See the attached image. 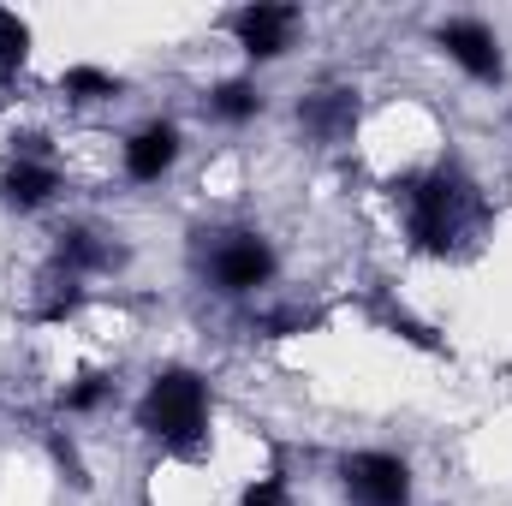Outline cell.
<instances>
[{"label":"cell","mask_w":512,"mask_h":506,"mask_svg":"<svg viewBox=\"0 0 512 506\" xmlns=\"http://www.w3.org/2000/svg\"><path fill=\"white\" fill-rule=\"evenodd\" d=\"M137 429L167 453H197L209 441V381L185 364L155 370V381L137 399Z\"/></svg>","instance_id":"2"},{"label":"cell","mask_w":512,"mask_h":506,"mask_svg":"<svg viewBox=\"0 0 512 506\" xmlns=\"http://www.w3.org/2000/svg\"><path fill=\"white\" fill-rule=\"evenodd\" d=\"M298 126L310 131L316 143H340L346 131L358 126V96L352 90H316V96H304Z\"/></svg>","instance_id":"8"},{"label":"cell","mask_w":512,"mask_h":506,"mask_svg":"<svg viewBox=\"0 0 512 506\" xmlns=\"http://www.w3.org/2000/svg\"><path fill=\"white\" fill-rule=\"evenodd\" d=\"M393 203H405L411 245L423 256H453L483 227V197L459 167H429L405 185H393Z\"/></svg>","instance_id":"1"},{"label":"cell","mask_w":512,"mask_h":506,"mask_svg":"<svg viewBox=\"0 0 512 506\" xmlns=\"http://www.w3.org/2000/svg\"><path fill=\"white\" fill-rule=\"evenodd\" d=\"M203 268H209L215 292H227V298H251L256 286L274 280V245H268L262 233H215V245H209V256H203Z\"/></svg>","instance_id":"3"},{"label":"cell","mask_w":512,"mask_h":506,"mask_svg":"<svg viewBox=\"0 0 512 506\" xmlns=\"http://www.w3.org/2000/svg\"><path fill=\"white\" fill-rule=\"evenodd\" d=\"M239 506H292V495H286V483H280V477H256Z\"/></svg>","instance_id":"15"},{"label":"cell","mask_w":512,"mask_h":506,"mask_svg":"<svg viewBox=\"0 0 512 506\" xmlns=\"http://www.w3.org/2000/svg\"><path fill=\"white\" fill-rule=\"evenodd\" d=\"M435 42H441V54H447L459 72H471L477 84H501L507 60H501V42H495V30H489L483 18H447V24L435 30Z\"/></svg>","instance_id":"5"},{"label":"cell","mask_w":512,"mask_h":506,"mask_svg":"<svg viewBox=\"0 0 512 506\" xmlns=\"http://www.w3.org/2000/svg\"><path fill=\"white\" fill-rule=\"evenodd\" d=\"M340 489L352 506H405L411 501V465L393 453H352L340 465Z\"/></svg>","instance_id":"4"},{"label":"cell","mask_w":512,"mask_h":506,"mask_svg":"<svg viewBox=\"0 0 512 506\" xmlns=\"http://www.w3.org/2000/svg\"><path fill=\"white\" fill-rule=\"evenodd\" d=\"M60 90H66L72 102H108V96H120V78H114V72H96V66H72V72L60 78Z\"/></svg>","instance_id":"12"},{"label":"cell","mask_w":512,"mask_h":506,"mask_svg":"<svg viewBox=\"0 0 512 506\" xmlns=\"http://www.w3.org/2000/svg\"><path fill=\"white\" fill-rule=\"evenodd\" d=\"M30 60V24L18 12H0V78H12Z\"/></svg>","instance_id":"13"},{"label":"cell","mask_w":512,"mask_h":506,"mask_svg":"<svg viewBox=\"0 0 512 506\" xmlns=\"http://www.w3.org/2000/svg\"><path fill=\"white\" fill-rule=\"evenodd\" d=\"M54 191H60V173H54L48 161H36V155H18V161L0 173V197H6L12 209H42Z\"/></svg>","instance_id":"9"},{"label":"cell","mask_w":512,"mask_h":506,"mask_svg":"<svg viewBox=\"0 0 512 506\" xmlns=\"http://www.w3.org/2000/svg\"><path fill=\"white\" fill-rule=\"evenodd\" d=\"M173 161H179V126L149 120V126H137L126 137V173L137 179V185H155Z\"/></svg>","instance_id":"7"},{"label":"cell","mask_w":512,"mask_h":506,"mask_svg":"<svg viewBox=\"0 0 512 506\" xmlns=\"http://www.w3.org/2000/svg\"><path fill=\"white\" fill-rule=\"evenodd\" d=\"M292 30H298V12L292 6H245L233 12V36L251 60H280L292 48Z\"/></svg>","instance_id":"6"},{"label":"cell","mask_w":512,"mask_h":506,"mask_svg":"<svg viewBox=\"0 0 512 506\" xmlns=\"http://www.w3.org/2000/svg\"><path fill=\"white\" fill-rule=\"evenodd\" d=\"M108 376H78L72 387H60V411H96L102 399H108Z\"/></svg>","instance_id":"14"},{"label":"cell","mask_w":512,"mask_h":506,"mask_svg":"<svg viewBox=\"0 0 512 506\" xmlns=\"http://www.w3.org/2000/svg\"><path fill=\"white\" fill-rule=\"evenodd\" d=\"M209 114H215V120H227V126H245V120L262 114V90H256L251 78H227V84H215Z\"/></svg>","instance_id":"11"},{"label":"cell","mask_w":512,"mask_h":506,"mask_svg":"<svg viewBox=\"0 0 512 506\" xmlns=\"http://www.w3.org/2000/svg\"><path fill=\"white\" fill-rule=\"evenodd\" d=\"M114 262H126V251L102 245L90 227H66V233H60V245H54V268H66V274H84V268H114Z\"/></svg>","instance_id":"10"}]
</instances>
